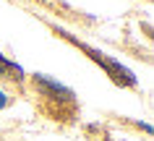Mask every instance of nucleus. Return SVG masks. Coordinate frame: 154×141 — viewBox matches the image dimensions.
<instances>
[{"mask_svg":"<svg viewBox=\"0 0 154 141\" xmlns=\"http://www.w3.org/2000/svg\"><path fill=\"white\" fill-rule=\"evenodd\" d=\"M37 81H39V86H42V89L52 91V94H63V97H71V91L65 89V86H60V84H55V81H50L47 76H37Z\"/></svg>","mask_w":154,"mask_h":141,"instance_id":"nucleus-1","label":"nucleus"},{"mask_svg":"<svg viewBox=\"0 0 154 141\" xmlns=\"http://www.w3.org/2000/svg\"><path fill=\"white\" fill-rule=\"evenodd\" d=\"M5 73H16V76H18L21 71H18V68L13 66V63H8V60L0 55V76H5Z\"/></svg>","mask_w":154,"mask_h":141,"instance_id":"nucleus-2","label":"nucleus"},{"mask_svg":"<svg viewBox=\"0 0 154 141\" xmlns=\"http://www.w3.org/2000/svg\"><path fill=\"white\" fill-rule=\"evenodd\" d=\"M3 105H5V94L0 91V107H3Z\"/></svg>","mask_w":154,"mask_h":141,"instance_id":"nucleus-3","label":"nucleus"}]
</instances>
